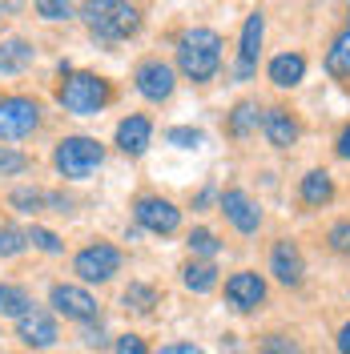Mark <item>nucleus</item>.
<instances>
[{"mask_svg":"<svg viewBox=\"0 0 350 354\" xmlns=\"http://www.w3.org/2000/svg\"><path fill=\"white\" fill-rule=\"evenodd\" d=\"M177 68L190 81H214V73L221 68V37L214 28H190L177 41Z\"/></svg>","mask_w":350,"mask_h":354,"instance_id":"obj_1","label":"nucleus"},{"mask_svg":"<svg viewBox=\"0 0 350 354\" xmlns=\"http://www.w3.org/2000/svg\"><path fill=\"white\" fill-rule=\"evenodd\" d=\"M81 17L93 28V37H101V41H125L141 28V12L125 0H85Z\"/></svg>","mask_w":350,"mask_h":354,"instance_id":"obj_2","label":"nucleus"},{"mask_svg":"<svg viewBox=\"0 0 350 354\" xmlns=\"http://www.w3.org/2000/svg\"><path fill=\"white\" fill-rule=\"evenodd\" d=\"M61 105H65L73 117H93V113H101L109 105L113 88L105 77H97V73H65V85H61Z\"/></svg>","mask_w":350,"mask_h":354,"instance_id":"obj_3","label":"nucleus"},{"mask_svg":"<svg viewBox=\"0 0 350 354\" xmlns=\"http://www.w3.org/2000/svg\"><path fill=\"white\" fill-rule=\"evenodd\" d=\"M101 161H105V145L93 137H65L53 153V165L65 177H89Z\"/></svg>","mask_w":350,"mask_h":354,"instance_id":"obj_4","label":"nucleus"},{"mask_svg":"<svg viewBox=\"0 0 350 354\" xmlns=\"http://www.w3.org/2000/svg\"><path fill=\"white\" fill-rule=\"evenodd\" d=\"M73 270H77L85 282H109L113 274L121 270V250L109 245V242H93V245H85V250L77 254Z\"/></svg>","mask_w":350,"mask_h":354,"instance_id":"obj_5","label":"nucleus"},{"mask_svg":"<svg viewBox=\"0 0 350 354\" xmlns=\"http://www.w3.org/2000/svg\"><path fill=\"white\" fill-rule=\"evenodd\" d=\"M133 218H137V225H145L149 234H174L177 225H181V209H177L174 201L145 194V198L133 201Z\"/></svg>","mask_w":350,"mask_h":354,"instance_id":"obj_6","label":"nucleus"},{"mask_svg":"<svg viewBox=\"0 0 350 354\" xmlns=\"http://www.w3.org/2000/svg\"><path fill=\"white\" fill-rule=\"evenodd\" d=\"M37 121H41L37 101H28V97H8V101H0V137H8V141L28 137V133L37 129Z\"/></svg>","mask_w":350,"mask_h":354,"instance_id":"obj_7","label":"nucleus"},{"mask_svg":"<svg viewBox=\"0 0 350 354\" xmlns=\"http://www.w3.org/2000/svg\"><path fill=\"white\" fill-rule=\"evenodd\" d=\"M137 93L145 97V101H169L174 97V85H177V73H174V65H165V61H141L137 65Z\"/></svg>","mask_w":350,"mask_h":354,"instance_id":"obj_8","label":"nucleus"},{"mask_svg":"<svg viewBox=\"0 0 350 354\" xmlns=\"http://www.w3.org/2000/svg\"><path fill=\"white\" fill-rule=\"evenodd\" d=\"M225 298H230V306L241 310V314L258 310V306L266 302V282H262V274H254V270H241V274H234V278L225 282Z\"/></svg>","mask_w":350,"mask_h":354,"instance_id":"obj_9","label":"nucleus"},{"mask_svg":"<svg viewBox=\"0 0 350 354\" xmlns=\"http://www.w3.org/2000/svg\"><path fill=\"white\" fill-rule=\"evenodd\" d=\"M270 274L282 282V286H302V274H306V262H302V250L282 238V242L270 250Z\"/></svg>","mask_w":350,"mask_h":354,"instance_id":"obj_10","label":"nucleus"},{"mask_svg":"<svg viewBox=\"0 0 350 354\" xmlns=\"http://www.w3.org/2000/svg\"><path fill=\"white\" fill-rule=\"evenodd\" d=\"M221 214L230 218V225L238 234H258V225H262V209L246 198L241 189H225L221 194Z\"/></svg>","mask_w":350,"mask_h":354,"instance_id":"obj_11","label":"nucleus"},{"mask_svg":"<svg viewBox=\"0 0 350 354\" xmlns=\"http://www.w3.org/2000/svg\"><path fill=\"white\" fill-rule=\"evenodd\" d=\"M262 133H266V141H270L274 149H290V145H298V137H302V125L290 117V109L274 105V109H266V113H262Z\"/></svg>","mask_w":350,"mask_h":354,"instance_id":"obj_12","label":"nucleus"},{"mask_svg":"<svg viewBox=\"0 0 350 354\" xmlns=\"http://www.w3.org/2000/svg\"><path fill=\"white\" fill-rule=\"evenodd\" d=\"M262 37H266V17L262 12H250L246 28H241V48H238V77L246 81L254 65H258V53H262Z\"/></svg>","mask_w":350,"mask_h":354,"instance_id":"obj_13","label":"nucleus"},{"mask_svg":"<svg viewBox=\"0 0 350 354\" xmlns=\"http://www.w3.org/2000/svg\"><path fill=\"white\" fill-rule=\"evenodd\" d=\"M53 306H57V314L77 318V322L97 318V298L81 286H53Z\"/></svg>","mask_w":350,"mask_h":354,"instance_id":"obj_14","label":"nucleus"},{"mask_svg":"<svg viewBox=\"0 0 350 354\" xmlns=\"http://www.w3.org/2000/svg\"><path fill=\"white\" fill-rule=\"evenodd\" d=\"M149 137H154V125H149V117H141V113H133L125 117L121 125H117V145H121V153L129 157H141L149 149Z\"/></svg>","mask_w":350,"mask_h":354,"instance_id":"obj_15","label":"nucleus"},{"mask_svg":"<svg viewBox=\"0 0 350 354\" xmlns=\"http://www.w3.org/2000/svg\"><path fill=\"white\" fill-rule=\"evenodd\" d=\"M17 334L28 346H53L57 342V322L48 314H41V310H28L24 318H17Z\"/></svg>","mask_w":350,"mask_h":354,"instance_id":"obj_16","label":"nucleus"},{"mask_svg":"<svg viewBox=\"0 0 350 354\" xmlns=\"http://www.w3.org/2000/svg\"><path fill=\"white\" fill-rule=\"evenodd\" d=\"M302 77H306V57L302 53H282V57L270 61V81L278 88H294Z\"/></svg>","mask_w":350,"mask_h":354,"instance_id":"obj_17","label":"nucleus"},{"mask_svg":"<svg viewBox=\"0 0 350 354\" xmlns=\"http://www.w3.org/2000/svg\"><path fill=\"white\" fill-rule=\"evenodd\" d=\"M330 201H334V181H330V174L326 169H310V174L302 177V205L322 209Z\"/></svg>","mask_w":350,"mask_h":354,"instance_id":"obj_18","label":"nucleus"},{"mask_svg":"<svg viewBox=\"0 0 350 354\" xmlns=\"http://www.w3.org/2000/svg\"><path fill=\"white\" fill-rule=\"evenodd\" d=\"M33 57H37V48L28 41H21V37L0 41V73H24L33 65Z\"/></svg>","mask_w":350,"mask_h":354,"instance_id":"obj_19","label":"nucleus"},{"mask_svg":"<svg viewBox=\"0 0 350 354\" xmlns=\"http://www.w3.org/2000/svg\"><path fill=\"white\" fill-rule=\"evenodd\" d=\"M181 282H185V290H194V294H210V290L218 286V266L214 262H190L181 270Z\"/></svg>","mask_w":350,"mask_h":354,"instance_id":"obj_20","label":"nucleus"},{"mask_svg":"<svg viewBox=\"0 0 350 354\" xmlns=\"http://www.w3.org/2000/svg\"><path fill=\"white\" fill-rule=\"evenodd\" d=\"M28 310H33V298H28L21 286L0 282V314H4V318H24Z\"/></svg>","mask_w":350,"mask_h":354,"instance_id":"obj_21","label":"nucleus"},{"mask_svg":"<svg viewBox=\"0 0 350 354\" xmlns=\"http://www.w3.org/2000/svg\"><path fill=\"white\" fill-rule=\"evenodd\" d=\"M326 68L334 77H350V28L334 37V44H330V53H326Z\"/></svg>","mask_w":350,"mask_h":354,"instance_id":"obj_22","label":"nucleus"},{"mask_svg":"<svg viewBox=\"0 0 350 354\" xmlns=\"http://www.w3.org/2000/svg\"><path fill=\"white\" fill-rule=\"evenodd\" d=\"M121 302L129 310H137V314H149V310L157 306V290L154 286H141V282H133L125 294H121Z\"/></svg>","mask_w":350,"mask_h":354,"instance_id":"obj_23","label":"nucleus"},{"mask_svg":"<svg viewBox=\"0 0 350 354\" xmlns=\"http://www.w3.org/2000/svg\"><path fill=\"white\" fill-rule=\"evenodd\" d=\"M254 125H258V105H254V101H241L238 109L230 113V133H234V137H246Z\"/></svg>","mask_w":350,"mask_h":354,"instance_id":"obj_24","label":"nucleus"},{"mask_svg":"<svg viewBox=\"0 0 350 354\" xmlns=\"http://www.w3.org/2000/svg\"><path fill=\"white\" fill-rule=\"evenodd\" d=\"M28 245V234H21L17 225H0V258H12Z\"/></svg>","mask_w":350,"mask_h":354,"instance_id":"obj_25","label":"nucleus"},{"mask_svg":"<svg viewBox=\"0 0 350 354\" xmlns=\"http://www.w3.org/2000/svg\"><path fill=\"white\" fill-rule=\"evenodd\" d=\"M190 250H194V258H214L221 250V242L210 230H194V234H190Z\"/></svg>","mask_w":350,"mask_h":354,"instance_id":"obj_26","label":"nucleus"},{"mask_svg":"<svg viewBox=\"0 0 350 354\" xmlns=\"http://www.w3.org/2000/svg\"><path fill=\"white\" fill-rule=\"evenodd\" d=\"M262 354H302V346L290 334H266L262 338Z\"/></svg>","mask_w":350,"mask_h":354,"instance_id":"obj_27","label":"nucleus"},{"mask_svg":"<svg viewBox=\"0 0 350 354\" xmlns=\"http://www.w3.org/2000/svg\"><path fill=\"white\" fill-rule=\"evenodd\" d=\"M24 169H28V157L17 153V149H8V145H0V177L24 174Z\"/></svg>","mask_w":350,"mask_h":354,"instance_id":"obj_28","label":"nucleus"},{"mask_svg":"<svg viewBox=\"0 0 350 354\" xmlns=\"http://www.w3.org/2000/svg\"><path fill=\"white\" fill-rule=\"evenodd\" d=\"M28 242L37 245V250H44V254H61V250H65L61 238H57L53 230H41V225H33V230H28Z\"/></svg>","mask_w":350,"mask_h":354,"instance_id":"obj_29","label":"nucleus"},{"mask_svg":"<svg viewBox=\"0 0 350 354\" xmlns=\"http://www.w3.org/2000/svg\"><path fill=\"white\" fill-rule=\"evenodd\" d=\"M33 4H37V12L44 21H65L73 12V0H33Z\"/></svg>","mask_w":350,"mask_h":354,"instance_id":"obj_30","label":"nucleus"},{"mask_svg":"<svg viewBox=\"0 0 350 354\" xmlns=\"http://www.w3.org/2000/svg\"><path fill=\"white\" fill-rule=\"evenodd\" d=\"M326 242L334 254H350V221H338V225H330Z\"/></svg>","mask_w":350,"mask_h":354,"instance_id":"obj_31","label":"nucleus"},{"mask_svg":"<svg viewBox=\"0 0 350 354\" xmlns=\"http://www.w3.org/2000/svg\"><path fill=\"white\" fill-rule=\"evenodd\" d=\"M12 205L24 209V214H37V209L44 205V194L41 189H17V194H12Z\"/></svg>","mask_w":350,"mask_h":354,"instance_id":"obj_32","label":"nucleus"},{"mask_svg":"<svg viewBox=\"0 0 350 354\" xmlns=\"http://www.w3.org/2000/svg\"><path fill=\"white\" fill-rule=\"evenodd\" d=\"M165 141H169V145H181V149H197V145H201V133L197 129H181V125H177V129L165 133Z\"/></svg>","mask_w":350,"mask_h":354,"instance_id":"obj_33","label":"nucleus"},{"mask_svg":"<svg viewBox=\"0 0 350 354\" xmlns=\"http://www.w3.org/2000/svg\"><path fill=\"white\" fill-rule=\"evenodd\" d=\"M117 354H149V346H145V338H137V334H121V338H117Z\"/></svg>","mask_w":350,"mask_h":354,"instance_id":"obj_34","label":"nucleus"},{"mask_svg":"<svg viewBox=\"0 0 350 354\" xmlns=\"http://www.w3.org/2000/svg\"><path fill=\"white\" fill-rule=\"evenodd\" d=\"M157 354H205V351L194 346V342H174V346H161Z\"/></svg>","mask_w":350,"mask_h":354,"instance_id":"obj_35","label":"nucleus"},{"mask_svg":"<svg viewBox=\"0 0 350 354\" xmlns=\"http://www.w3.org/2000/svg\"><path fill=\"white\" fill-rule=\"evenodd\" d=\"M334 153L342 157V161H350V125L338 133V141H334Z\"/></svg>","mask_w":350,"mask_h":354,"instance_id":"obj_36","label":"nucleus"},{"mask_svg":"<svg viewBox=\"0 0 350 354\" xmlns=\"http://www.w3.org/2000/svg\"><path fill=\"white\" fill-rule=\"evenodd\" d=\"M338 351L350 354V322H342V330H338Z\"/></svg>","mask_w":350,"mask_h":354,"instance_id":"obj_37","label":"nucleus"}]
</instances>
